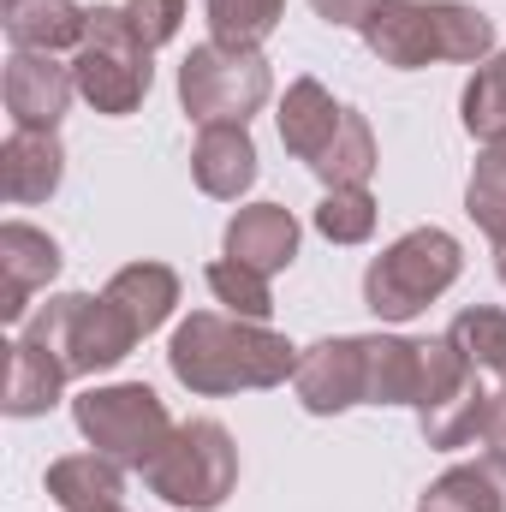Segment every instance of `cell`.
Returning a JSON list of instances; mask_svg holds the SVG:
<instances>
[{"label":"cell","mask_w":506,"mask_h":512,"mask_svg":"<svg viewBox=\"0 0 506 512\" xmlns=\"http://www.w3.org/2000/svg\"><path fill=\"white\" fill-rule=\"evenodd\" d=\"M179 96L191 108V120L203 126H227L256 114L268 102V66L256 60V48H227V42H203L191 48L185 72H179Z\"/></svg>","instance_id":"cell-9"},{"label":"cell","mask_w":506,"mask_h":512,"mask_svg":"<svg viewBox=\"0 0 506 512\" xmlns=\"http://www.w3.org/2000/svg\"><path fill=\"white\" fill-rule=\"evenodd\" d=\"M24 340H36L42 352H54L66 376H90V370L120 364L143 334L126 322V310H120L114 298L66 292V298H54V304L24 328Z\"/></svg>","instance_id":"cell-6"},{"label":"cell","mask_w":506,"mask_h":512,"mask_svg":"<svg viewBox=\"0 0 506 512\" xmlns=\"http://www.w3.org/2000/svg\"><path fill=\"white\" fill-rule=\"evenodd\" d=\"M316 233L334 245H364L376 233V197L364 185H334L316 209Z\"/></svg>","instance_id":"cell-24"},{"label":"cell","mask_w":506,"mask_h":512,"mask_svg":"<svg viewBox=\"0 0 506 512\" xmlns=\"http://www.w3.org/2000/svg\"><path fill=\"white\" fill-rule=\"evenodd\" d=\"M417 352H423V364H417V399L411 405L423 417L429 447H465V441H477L483 411L495 399V393H483V382H477V364L453 340H429Z\"/></svg>","instance_id":"cell-7"},{"label":"cell","mask_w":506,"mask_h":512,"mask_svg":"<svg viewBox=\"0 0 506 512\" xmlns=\"http://www.w3.org/2000/svg\"><path fill=\"white\" fill-rule=\"evenodd\" d=\"M6 352H12V358H6V411H12V417H36V411H48V405L60 399V382H66L60 358L42 352V346L24 340V334H18Z\"/></svg>","instance_id":"cell-20"},{"label":"cell","mask_w":506,"mask_h":512,"mask_svg":"<svg viewBox=\"0 0 506 512\" xmlns=\"http://www.w3.org/2000/svg\"><path fill=\"white\" fill-rule=\"evenodd\" d=\"M0 274H6V286H0V316L18 322V316L30 310V292L60 274V245H54L48 233H36V227L12 221V227L0 233Z\"/></svg>","instance_id":"cell-12"},{"label":"cell","mask_w":506,"mask_h":512,"mask_svg":"<svg viewBox=\"0 0 506 512\" xmlns=\"http://www.w3.org/2000/svg\"><path fill=\"white\" fill-rule=\"evenodd\" d=\"M72 411H78V429L90 435L96 453H108V459H120V465H137V471H143V465L167 447V435H173L167 405H161L143 382L96 387V393H84Z\"/></svg>","instance_id":"cell-8"},{"label":"cell","mask_w":506,"mask_h":512,"mask_svg":"<svg viewBox=\"0 0 506 512\" xmlns=\"http://www.w3.org/2000/svg\"><path fill=\"white\" fill-rule=\"evenodd\" d=\"M465 131L471 137H501L506 131V48L477 66V78L465 84Z\"/></svg>","instance_id":"cell-27"},{"label":"cell","mask_w":506,"mask_h":512,"mask_svg":"<svg viewBox=\"0 0 506 512\" xmlns=\"http://www.w3.org/2000/svg\"><path fill=\"white\" fill-rule=\"evenodd\" d=\"M447 340H453L477 370L506 376V310H465V316L447 328Z\"/></svg>","instance_id":"cell-28"},{"label":"cell","mask_w":506,"mask_h":512,"mask_svg":"<svg viewBox=\"0 0 506 512\" xmlns=\"http://www.w3.org/2000/svg\"><path fill=\"white\" fill-rule=\"evenodd\" d=\"M423 512H506V495L489 465H459L423 495Z\"/></svg>","instance_id":"cell-23"},{"label":"cell","mask_w":506,"mask_h":512,"mask_svg":"<svg viewBox=\"0 0 506 512\" xmlns=\"http://www.w3.org/2000/svg\"><path fill=\"white\" fill-rule=\"evenodd\" d=\"M310 6H316L328 24H358V30H364V24L376 18L387 0H310Z\"/></svg>","instance_id":"cell-31"},{"label":"cell","mask_w":506,"mask_h":512,"mask_svg":"<svg viewBox=\"0 0 506 512\" xmlns=\"http://www.w3.org/2000/svg\"><path fill=\"white\" fill-rule=\"evenodd\" d=\"M227 256L256 268V274H274V268H286L298 256V221L280 203H251L227 227Z\"/></svg>","instance_id":"cell-14"},{"label":"cell","mask_w":506,"mask_h":512,"mask_svg":"<svg viewBox=\"0 0 506 512\" xmlns=\"http://www.w3.org/2000/svg\"><path fill=\"white\" fill-rule=\"evenodd\" d=\"M72 90H78V78L66 66H54V54L18 48L12 66H6V114H12V126L54 131L66 102H72Z\"/></svg>","instance_id":"cell-11"},{"label":"cell","mask_w":506,"mask_h":512,"mask_svg":"<svg viewBox=\"0 0 506 512\" xmlns=\"http://www.w3.org/2000/svg\"><path fill=\"white\" fill-rule=\"evenodd\" d=\"M340 120H346V108H334V96H328L316 78H298V84L286 90V102H280V143H286L298 161H316V155L334 143Z\"/></svg>","instance_id":"cell-17"},{"label":"cell","mask_w":506,"mask_h":512,"mask_svg":"<svg viewBox=\"0 0 506 512\" xmlns=\"http://www.w3.org/2000/svg\"><path fill=\"white\" fill-rule=\"evenodd\" d=\"M167 364L191 393H239V387L286 382L298 370V352L280 334H268L262 322L197 310L191 322H179V334L167 346Z\"/></svg>","instance_id":"cell-1"},{"label":"cell","mask_w":506,"mask_h":512,"mask_svg":"<svg viewBox=\"0 0 506 512\" xmlns=\"http://www.w3.org/2000/svg\"><path fill=\"white\" fill-rule=\"evenodd\" d=\"M48 495L66 512H120L126 495V477H120V459L108 453H72V459H54L48 465Z\"/></svg>","instance_id":"cell-16"},{"label":"cell","mask_w":506,"mask_h":512,"mask_svg":"<svg viewBox=\"0 0 506 512\" xmlns=\"http://www.w3.org/2000/svg\"><path fill=\"white\" fill-rule=\"evenodd\" d=\"M465 209H471V221H477L489 239H506V131L501 137H483V155H477Z\"/></svg>","instance_id":"cell-21"},{"label":"cell","mask_w":506,"mask_h":512,"mask_svg":"<svg viewBox=\"0 0 506 512\" xmlns=\"http://www.w3.org/2000/svg\"><path fill=\"white\" fill-rule=\"evenodd\" d=\"M483 447H489V465H506V387L489 399V411H483Z\"/></svg>","instance_id":"cell-30"},{"label":"cell","mask_w":506,"mask_h":512,"mask_svg":"<svg viewBox=\"0 0 506 512\" xmlns=\"http://www.w3.org/2000/svg\"><path fill=\"white\" fill-rule=\"evenodd\" d=\"M209 292H215L233 316H245V322H268V310H274V298H268V274H256V268L233 262V256L209 262Z\"/></svg>","instance_id":"cell-26"},{"label":"cell","mask_w":506,"mask_h":512,"mask_svg":"<svg viewBox=\"0 0 506 512\" xmlns=\"http://www.w3.org/2000/svg\"><path fill=\"white\" fill-rule=\"evenodd\" d=\"M60 137L54 131H30L12 126L6 137V155H0V185H6V203H42L54 197L60 185Z\"/></svg>","instance_id":"cell-15"},{"label":"cell","mask_w":506,"mask_h":512,"mask_svg":"<svg viewBox=\"0 0 506 512\" xmlns=\"http://www.w3.org/2000/svg\"><path fill=\"white\" fill-rule=\"evenodd\" d=\"M84 24H90V12H78L72 0H6V36L36 54H60L72 42H84Z\"/></svg>","instance_id":"cell-18"},{"label":"cell","mask_w":506,"mask_h":512,"mask_svg":"<svg viewBox=\"0 0 506 512\" xmlns=\"http://www.w3.org/2000/svg\"><path fill=\"white\" fill-rule=\"evenodd\" d=\"M126 18L149 48H161V42H173V30L185 18V0H126Z\"/></svg>","instance_id":"cell-29"},{"label":"cell","mask_w":506,"mask_h":512,"mask_svg":"<svg viewBox=\"0 0 506 512\" xmlns=\"http://www.w3.org/2000/svg\"><path fill=\"white\" fill-rule=\"evenodd\" d=\"M298 399L328 417V411H346V405H370V340H322L298 358L292 370Z\"/></svg>","instance_id":"cell-10"},{"label":"cell","mask_w":506,"mask_h":512,"mask_svg":"<svg viewBox=\"0 0 506 512\" xmlns=\"http://www.w3.org/2000/svg\"><path fill=\"white\" fill-rule=\"evenodd\" d=\"M191 173H197V185L209 191V197H239V191H251L256 185V143L251 131L239 126V120H227V126H203L197 131V149H191Z\"/></svg>","instance_id":"cell-13"},{"label":"cell","mask_w":506,"mask_h":512,"mask_svg":"<svg viewBox=\"0 0 506 512\" xmlns=\"http://www.w3.org/2000/svg\"><path fill=\"white\" fill-rule=\"evenodd\" d=\"M459 280V239L441 227H417L399 245L370 262L364 274V304L376 310L381 322H411L429 298H441Z\"/></svg>","instance_id":"cell-4"},{"label":"cell","mask_w":506,"mask_h":512,"mask_svg":"<svg viewBox=\"0 0 506 512\" xmlns=\"http://www.w3.org/2000/svg\"><path fill=\"white\" fill-rule=\"evenodd\" d=\"M286 0H209V30L227 48H256L280 24Z\"/></svg>","instance_id":"cell-25"},{"label":"cell","mask_w":506,"mask_h":512,"mask_svg":"<svg viewBox=\"0 0 506 512\" xmlns=\"http://www.w3.org/2000/svg\"><path fill=\"white\" fill-rule=\"evenodd\" d=\"M102 298H114V304L126 310V322L137 334H155V328L167 322V310L179 304V280H173V268H161V262H131V268H120V274L108 280Z\"/></svg>","instance_id":"cell-19"},{"label":"cell","mask_w":506,"mask_h":512,"mask_svg":"<svg viewBox=\"0 0 506 512\" xmlns=\"http://www.w3.org/2000/svg\"><path fill=\"white\" fill-rule=\"evenodd\" d=\"M364 42L399 72L429 66V60H471L477 66L495 48V24L459 0H387L364 24Z\"/></svg>","instance_id":"cell-2"},{"label":"cell","mask_w":506,"mask_h":512,"mask_svg":"<svg viewBox=\"0 0 506 512\" xmlns=\"http://www.w3.org/2000/svg\"><path fill=\"white\" fill-rule=\"evenodd\" d=\"M495 268H501V280H506V239H495Z\"/></svg>","instance_id":"cell-32"},{"label":"cell","mask_w":506,"mask_h":512,"mask_svg":"<svg viewBox=\"0 0 506 512\" xmlns=\"http://www.w3.org/2000/svg\"><path fill=\"white\" fill-rule=\"evenodd\" d=\"M78 96L96 102V114H131L149 96V42L131 30L126 6H96L72 60Z\"/></svg>","instance_id":"cell-5"},{"label":"cell","mask_w":506,"mask_h":512,"mask_svg":"<svg viewBox=\"0 0 506 512\" xmlns=\"http://www.w3.org/2000/svg\"><path fill=\"white\" fill-rule=\"evenodd\" d=\"M310 167H316L328 185H364L370 167H376V137H370V126H364V114L346 108V120H340V131H334V143H328Z\"/></svg>","instance_id":"cell-22"},{"label":"cell","mask_w":506,"mask_h":512,"mask_svg":"<svg viewBox=\"0 0 506 512\" xmlns=\"http://www.w3.org/2000/svg\"><path fill=\"white\" fill-rule=\"evenodd\" d=\"M143 483L173 501V507H191V512H209L221 507L239 483V447L221 423L209 417H191L185 429L167 435V447L143 465Z\"/></svg>","instance_id":"cell-3"}]
</instances>
